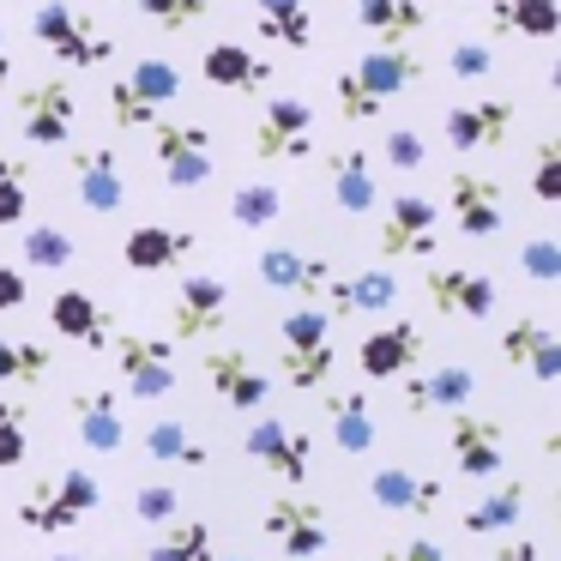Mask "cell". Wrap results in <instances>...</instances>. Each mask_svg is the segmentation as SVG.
<instances>
[{
	"label": "cell",
	"instance_id": "obj_1",
	"mask_svg": "<svg viewBox=\"0 0 561 561\" xmlns=\"http://www.w3.org/2000/svg\"><path fill=\"white\" fill-rule=\"evenodd\" d=\"M411 85H423V55L404 43V49H368L356 67H344L339 79H332V98H339V115L351 127L375 122L380 110H387L392 98H404Z\"/></svg>",
	"mask_w": 561,
	"mask_h": 561
},
{
	"label": "cell",
	"instance_id": "obj_2",
	"mask_svg": "<svg viewBox=\"0 0 561 561\" xmlns=\"http://www.w3.org/2000/svg\"><path fill=\"white\" fill-rule=\"evenodd\" d=\"M182 91H187V73L170 55H139V61L110 85V122L122 127V134H151Z\"/></svg>",
	"mask_w": 561,
	"mask_h": 561
},
{
	"label": "cell",
	"instance_id": "obj_3",
	"mask_svg": "<svg viewBox=\"0 0 561 561\" xmlns=\"http://www.w3.org/2000/svg\"><path fill=\"white\" fill-rule=\"evenodd\" d=\"M98 501H103L98 477H91L85 465H61V471H49V477L31 483V495L13 507V519L25 525V531H37V537H61V531H73Z\"/></svg>",
	"mask_w": 561,
	"mask_h": 561
},
{
	"label": "cell",
	"instance_id": "obj_4",
	"mask_svg": "<svg viewBox=\"0 0 561 561\" xmlns=\"http://www.w3.org/2000/svg\"><path fill=\"white\" fill-rule=\"evenodd\" d=\"M31 37H37L61 67H79V73L110 67V55H115V37L91 13H79L73 0H37V13H31Z\"/></svg>",
	"mask_w": 561,
	"mask_h": 561
},
{
	"label": "cell",
	"instance_id": "obj_5",
	"mask_svg": "<svg viewBox=\"0 0 561 561\" xmlns=\"http://www.w3.org/2000/svg\"><path fill=\"white\" fill-rule=\"evenodd\" d=\"M115 356V380L127 387V399H170L175 392V344L158 339V332H115L110 339Z\"/></svg>",
	"mask_w": 561,
	"mask_h": 561
},
{
	"label": "cell",
	"instance_id": "obj_6",
	"mask_svg": "<svg viewBox=\"0 0 561 561\" xmlns=\"http://www.w3.org/2000/svg\"><path fill=\"white\" fill-rule=\"evenodd\" d=\"M218 139H211L206 122H158L151 127V158H158L163 182L170 187H206L211 170H218Z\"/></svg>",
	"mask_w": 561,
	"mask_h": 561
},
{
	"label": "cell",
	"instance_id": "obj_7",
	"mask_svg": "<svg viewBox=\"0 0 561 561\" xmlns=\"http://www.w3.org/2000/svg\"><path fill=\"white\" fill-rule=\"evenodd\" d=\"M230 320V284L218 272H187L170 296V344H206Z\"/></svg>",
	"mask_w": 561,
	"mask_h": 561
},
{
	"label": "cell",
	"instance_id": "obj_8",
	"mask_svg": "<svg viewBox=\"0 0 561 561\" xmlns=\"http://www.w3.org/2000/svg\"><path fill=\"white\" fill-rule=\"evenodd\" d=\"M254 158L260 163H308L314 158V103L266 98V110L254 122Z\"/></svg>",
	"mask_w": 561,
	"mask_h": 561
},
{
	"label": "cell",
	"instance_id": "obj_9",
	"mask_svg": "<svg viewBox=\"0 0 561 561\" xmlns=\"http://www.w3.org/2000/svg\"><path fill=\"white\" fill-rule=\"evenodd\" d=\"M19 110V134H25V146H67L79 127V98L67 79H31L25 91L13 98Z\"/></svg>",
	"mask_w": 561,
	"mask_h": 561
},
{
	"label": "cell",
	"instance_id": "obj_10",
	"mask_svg": "<svg viewBox=\"0 0 561 561\" xmlns=\"http://www.w3.org/2000/svg\"><path fill=\"white\" fill-rule=\"evenodd\" d=\"M242 447L254 465H266L272 477H284V483H296V489L314 477V440H308V428L284 423V416H254Z\"/></svg>",
	"mask_w": 561,
	"mask_h": 561
},
{
	"label": "cell",
	"instance_id": "obj_11",
	"mask_svg": "<svg viewBox=\"0 0 561 561\" xmlns=\"http://www.w3.org/2000/svg\"><path fill=\"white\" fill-rule=\"evenodd\" d=\"M380 260H428L440 248V211L423 194H392L380 218Z\"/></svg>",
	"mask_w": 561,
	"mask_h": 561
},
{
	"label": "cell",
	"instance_id": "obj_12",
	"mask_svg": "<svg viewBox=\"0 0 561 561\" xmlns=\"http://www.w3.org/2000/svg\"><path fill=\"white\" fill-rule=\"evenodd\" d=\"M513 127H519V110H513V98H471V103H453V110L440 115V134H447V146L459 151V158L507 146Z\"/></svg>",
	"mask_w": 561,
	"mask_h": 561
},
{
	"label": "cell",
	"instance_id": "obj_13",
	"mask_svg": "<svg viewBox=\"0 0 561 561\" xmlns=\"http://www.w3.org/2000/svg\"><path fill=\"white\" fill-rule=\"evenodd\" d=\"M447 447L459 477H495L507 465V423L483 411H447Z\"/></svg>",
	"mask_w": 561,
	"mask_h": 561
},
{
	"label": "cell",
	"instance_id": "obj_14",
	"mask_svg": "<svg viewBox=\"0 0 561 561\" xmlns=\"http://www.w3.org/2000/svg\"><path fill=\"white\" fill-rule=\"evenodd\" d=\"M260 531H266L272 549H284L290 561H314V556H327V543H332L327 513H320L308 495H278L266 513H260Z\"/></svg>",
	"mask_w": 561,
	"mask_h": 561
},
{
	"label": "cell",
	"instance_id": "obj_15",
	"mask_svg": "<svg viewBox=\"0 0 561 561\" xmlns=\"http://www.w3.org/2000/svg\"><path fill=\"white\" fill-rule=\"evenodd\" d=\"M199 368H206V387L218 392L230 411H260V404L272 399V375L248 351H236V344H211V351L199 356Z\"/></svg>",
	"mask_w": 561,
	"mask_h": 561
},
{
	"label": "cell",
	"instance_id": "obj_16",
	"mask_svg": "<svg viewBox=\"0 0 561 561\" xmlns=\"http://www.w3.org/2000/svg\"><path fill=\"white\" fill-rule=\"evenodd\" d=\"M447 206H453L459 236H471V242H489V236H501V224H507L501 182L495 175H477V170H453L447 175Z\"/></svg>",
	"mask_w": 561,
	"mask_h": 561
},
{
	"label": "cell",
	"instance_id": "obj_17",
	"mask_svg": "<svg viewBox=\"0 0 561 561\" xmlns=\"http://www.w3.org/2000/svg\"><path fill=\"white\" fill-rule=\"evenodd\" d=\"M423 290H428V308L447 320H489L495 314V278L477 266H428Z\"/></svg>",
	"mask_w": 561,
	"mask_h": 561
},
{
	"label": "cell",
	"instance_id": "obj_18",
	"mask_svg": "<svg viewBox=\"0 0 561 561\" xmlns=\"http://www.w3.org/2000/svg\"><path fill=\"white\" fill-rule=\"evenodd\" d=\"M73 194L85 211L110 218V211L127 206V163L115 146H79L73 151Z\"/></svg>",
	"mask_w": 561,
	"mask_h": 561
},
{
	"label": "cell",
	"instance_id": "obj_19",
	"mask_svg": "<svg viewBox=\"0 0 561 561\" xmlns=\"http://www.w3.org/2000/svg\"><path fill=\"white\" fill-rule=\"evenodd\" d=\"M416 356H423V327L404 320V314L368 327V339L356 344V368H363V380H399Z\"/></svg>",
	"mask_w": 561,
	"mask_h": 561
},
{
	"label": "cell",
	"instance_id": "obj_20",
	"mask_svg": "<svg viewBox=\"0 0 561 561\" xmlns=\"http://www.w3.org/2000/svg\"><path fill=\"white\" fill-rule=\"evenodd\" d=\"M254 272H260V284H266V290H284V296H296V302H320V296H327V284L339 278V272H332V260L302 254V248H260Z\"/></svg>",
	"mask_w": 561,
	"mask_h": 561
},
{
	"label": "cell",
	"instance_id": "obj_21",
	"mask_svg": "<svg viewBox=\"0 0 561 561\" xmlns=\"http://www.w3.org/2000/svg\"><path fill=\"white\" fill-rule=\"evenodd\" d=\"M440 477L423 471V465H380V471H368V501H375L380 513H404V519H423V513L440 507Z\"/></svg>",
	"mask_w": 561,
	"mask_h": 561
},
{
	"label": "cell",
	"instance_id": "obj_22",
	"mask_svg": "<svg viewBox=\"0 0 561 561\" xmlns=\"http://www.w3.org/2000/svg\"><path fill=\"white\" fill-rule=\"evenodd\" d=\"M67 411H73L79 447H91V453H122L127 447V411H122V392L115 387H79L73 399H67Z\"/></svg>",
	"mask_w": 561,
	"mask_h": 561
},
{
	"label": "cell",
	"instance_id": "obj_23",
	"mask_svg": "<svg viewBox=\"0 0 561 561\" xmlns=\"http://www.w3.org/2000/svg\"><path fill=\"white\" fill-rule=\"evenodd\" d=\"M199 79L211 91H224V98H254V91L272 85V61L260 49H248V43H211L199 55Z\"/></svg>",
	"mask_w": 561,
	"mask_h": 561
},
{
	"label": "cell",
	"instance_id": "obj_24",
	"mask_svg": "<svg viewBox=\"0 0 561 561\" xmlns=\"http://www.w3.org/2000/svg\"><path fill=\"white\" fill-rule=\"evenodd\" d=\"M501 356H507V368H525V375L543 380V387L561 380V339L549 332V320H537V314H513V327L501 332Z\"/></svg>",
	"mask_w": 561,
	"mask_h": 561
},
{
	"label": "cell",
	"instance_id": "obj_25",
	"mask_svg": "<svg viewBox=\"0 0 561 561\" xmlns=\"http://www.w3.org/2000/svg\"><path fill=\"white\" fill-rule=\"evenodd\" d=\"M477 392V375L465 363H435L423 375L404 380V411L411 416H440V411H465Z\"/></svg>",
	"mask_w": 561,
	"mask_h": 561
},
{
	"label": "cell",
	"instance_id": "obj_26",
	"mask_svg": "<svg viewBox=\"0 0 561 561\" xmlns=\"http://www.w3.org/2000/svg\"><path fill=\"white\" fill-rule=\"evenodd\" d=\"M327 187H332V206L351 211V218H368L380 206V182H375V163H368L363 146L327 151Z\"/></svg>",
	"mask_w": 561,
	"mask_h": 561
},
{
	"label": "cell",
	"instance_id": "obj_27",
	"mask_svg": "<svg viewBox=\"0 0 561 561\" xmlns=\"http://www.w3.org/2000/svg\"><path fill=\"white\" fill-rule=\"evenodd\" d=\"M320 302H327L332 320H344V314H392V302H399V278H392L387 266H368V272H351V278H332Z\"/></svg>",
	"mask_w": 561,
	"mask_h": 561
},
{
	"label": "cell",
	"instance_id": "obj_28",
	"mask_svg": "<svg viewBox=\"0 0 561 561\" xmlns=\"http://www.w3.org/2000/svg\"><path fill=\"white\" fill-rule=\"evenodd\" d=\"M49 327L61 332V339L85 344V351H110V339H115V320L103 314V302H98V296H85V290H55Z\"/></svg>",
	"mask_w": 561,
	"mask_h": 561
},
{
	"label": "cell",
	"instance_id": "obj_29",
	"mask_svg": "<svg viewBox=\"0 0 561 561\" xmlns=\"http://www.w3.org/2000/svg\"><path fill=\"white\" fill-rule=\"evenodd\" d=\"M187 254H194V230H170V224H139L122 242L127 272H170V266H182Z\"/></svg>",
	"mask_w": 561,
	"mask_h": 561
},
{
	"label": "cell",
	"instance_id": "obj_30",
	"mask_svg": "<svg viewBox=\"0 0 561 561\" xmlns=\"http://www.w3.org/2000/svg\"><path fill=\"white\" fill-rule=\"evenodd\" d=\"M320 411H327V428H332V447L339 453H368L380 440V423H375L368 392H327Z\"/></svg>",
	"mask_w": 561,
	"mask_h": 561
},
{
	"label": "cell",
	"instance_id": "obj_31",
	"mask_svg": "<svg viewBox=\"0 0 561 561\" xmlns=\"http://www.w3.org/2000/svg\"><path fill=\"white\" fill-rule=\"evenodd\" d=\"M489 31L495 37L549 43L561 31V0H489Z\"/></svg>",
	"mask_w": 561,
	"mask_h": 561
},
{
	"label": "cell",
	"instance_id": "obj_32",
	"mask_svg": "<svg viewBox=\"0 0 561 561\" xmlns=\"http://www.w3.org/2000/svg\"><path fill=\"white\" fill-rule=\"evenodd\" d=\"M356 25H363L375 43H387V49H404V43L423 37L428 13L416 7V0H356Z\"/></svg>",
	"mask_w": 561,
	"mask_h": 561
},
{
	"label": "cell",
	"instance_id": "obj_33",
	"mask_svg": "<svg viewBox=\"0 0 561 561\" xmlns=\"http://www.w3.org/2000/svg\"><path fill=\"white\" fill-rule=\"evenodd\" d=\"M146 459L151 465H175V471H206L211 447L194 435V423H182V416H158V423L146 428Z\"/></svg>",
	"mask_w": 561,
	"mask_h": 561
},
{
	"label": "cell",
	"instance_id": "obj_34",
	"mask_svg": "<svg viewBox=\"0 0 561 561\" xmlns=\"http://www.w3.org/2000/svg\"><path fill=\"white\" fill-rule=\"evenodd\" d=\"M254 31L272 49H308L314 43V7L308 0H254Z\"/></svg>",
	"mask_w": 561,
	"mask_h": 561
},
{
	"label": "cell",
	"instance_id": "obj_35",
	"mask_svg": "<svg viewBox=\"0 0 561 561\" xmlns=\"http://www.w3.org/2000/svg\"><path fill=\"white\" fill-rule=\"evenodd\" d=\"M332 368H339L332 339L327 344H284V351H278V380L290 392H327Z\"/></svg>",
	"mask_w": 561,
	"mask_h": 561
},
{
	"label": "cell",
	"instance_id": "obj_36",
	"mask_svg": "<svg viewBox=\"0 0 561 561\" xmlns=\"http://www.w3.org/2000/svg\"><path fill=\"white\" fill-rule=\"evenodd\" d=\"M525 519V483L513 477V483H501V489H489L477 507H465V537H501V531H513V525Z\"/></svg>",
	"mask_w": 561,
	"mask_h": 561
},
{
	"label": "cell",
	"instance_id": "obj_37",
	"mask_svg": "<svg viewBox=\"0 0 561 561\" xmlns=\"http://www.w3.org/2000/svg\"><path fill=\"white\" fill-rule=\"evenodd\" d=\"M146 561H218V537H211L206 519H170L158 531V543L146 549Z\"/></svg>",
	"mask_w": 561,
	"mask_h": 561
},
{
	"label": "cell",
	"instance_id": "obj_38",
	"mask_svg": "<svg viewBox=\"0 0 561 561\" xmlns=\"http://www.w3.org/2000/svg\"><path fill=\"white\" fill-rule=\"evenodd\" d=\"M19 260H25L31 272H67L79 260V242L61 224H31V230L19 236Z\"/></svg>",
	"mask_w": 561,
	"mask_h": 561
},
{
	"label": "cell",
	"instance_id": "obj_39",
	"mask_svg": "<svg viewBox=\"0 0 561 561\" xmlns=\"http://www.w3.org/2000/svg\"><path fill=\"white\" fill-rule=\"evenodd\" d=\"M49 368H55L49 344L0 332V387H37V380H49Z\"/></svg>",
	"mask_w": 561,
	"mask_h": 561
},
{
	"label": "cell",
	"instance_id": "obj_40",
	"mask_svg": "<svg viewBox=\"0 0 561 561\" xmlns=\"http://www.w3.org/2000/svg\"><path fill=\"white\" fill-rule=\"evenodd\" d=\"M284 218V194L272 182H242L230 194V224L236 230H266V224Z\"/></svg>",
	"mask_w": 561,
	"mask_h": 561
},
{
	"label": "cell",
	"instance_id": "obj_41",
	"mask_svg": "<svg viewBox=\"0 0 561 561\" xmlns=\"http://www.w3.org/2000/svg\"><path fill=\"white\" fill-rule=\"evenodd\" d=\"M31 211V163L0 151V230H19Z\"/></svg>",
	"mask_w": 561,
	"mask_h": 561
},
{
	"label": "cell",
	"instance_id": "obj_42",
	"mask_svg": "<svg viewBox=\"0 0 561 561\" xmlns=\"http://www.w3.org/2000/svg\"><path fill=\"white\" fill-rule=\"evenodd\" d=\"M31 459V411L19 399H0V471H19Z\"/></svg>",
	"mask_w": 561,
	"mask_h": 561
},
{
	"label": "cell",
	"instance_id": "obj_43",
	"mask_svg": "<svg viewBox=\"0 0 561 561\" xmlns=\"http://www.w3.org/2000/svg\"><path fill=\"white\" fill-rule=\"evenodd\" d=\"M139 13H146V25H158V31H194L199 19L211 13V0H139Z\"/></svg>",
	"mask_w": 561,
	"mask_h": 561
},
{
	"label": "cell",
	"instance_id": "obj_44",
	"mask_svg": "<svg viewBox=\"0 0 561 561\" xmlns=\"http://www.w3.org/2000/svg\"><path fill=\"white\" fill-rule=\"evenodd\" d=\"M531 194H537V206H561V139H537V151H531Z\"/></svg>",
	"mask_w": 561,
	"mask_h": 561
},
{
	"label": "cell",
	"instance_id": "obj_45",
	"mask_svg": "<svg viewBox=\"0 0 561 561\" xmlns=\"http://www.w3.org/2000/svg\"><path fill=\"white\" fill-rule=\"evenodd\" d=\"M134 519L139 525H170V519H182V495H175V483H146V489H134Z\"/></svg>",
	"mask_w": 561,
	"mask_h": 561
},
{
	"label": "cell",
	"instance_id": "obj_46",
	"mask_svg": "<svg viewBox=\"0 0 561 561\" xmlns=\"http://www.w3.org/2000/svg\"><path fill=\"white\" fill-rule=\"evenodd\" d=\"M447 73L453 79H489L495 73V49H489L483 37H459L447 49Z\"/></svg>",
	"mask_w": 561,
	"mask_h": 561
},
{
	"label": "cell",
	"instance_id": "obj_47",
	"mask_svg": "<svg viewBox=\"0 0 561 561\" xmlns=\"http://www.w3.org/2000/svg\"><path fill=\"white\" fill-rule=\"evenodd\" d=\"M519 272L531 284H556L561 278V242L556 236H531V242L519 248Z\"/></svg>",
	"mask_w": 561,
	"mask_h": 561
},
{
	"label": "cell",
	"instance_id": "obj_48",
	"mask_svg": "<svg viewBox=\"0 0 561 561\" xmlns=\"http://www.w3.org/2000/svg\"><path fill=\"white\" fill-rule=\"evenodd\" d=\"M380 158H387L392 170H423L428 146H423V134H416V127H392L387 146H380Z\"/></svg>",
	"mask_w": 561,
	"mask_h": 561
},
{
	"label": "cell",
	"instance_id": "obj_49",
	"mask_svg": "<svg viewBox=\"0 0 561 561\" xmlns=\"http://www.w3.org/2000/svg\"><path fill=\"white\" fill-rule=\"evenodd\" d=\"M25 302H31V278L19 266H0V314H13Z\"/></svg>",
	"mask_w": 561,
	"mask_h": 561
},
{
	"label": "cell",
	"instance_id": "obj_50",
	"mask_svg": "<svg viewBox=\"0 0 561 561\" xmlns=\"http://www.w3.org/2000/svg\"><path fill=\"white\" fill-rule=\"evenodd\" d=\"M375 561H447V549L428 543V537H411V543H392L387 556H375Z\"/></svg>",
	"mask_w": 561,
	"mask_h": 561
},
{
	"label": "cell",
	"instance_id": "obj_51",
	"mask_svg": "<svg viewBox=\"0 0 561 561\" xmlns=\"http://www.w3.org/2000/svg\"><path fill=\"white\" fill-rule=\"evenodd\" d=\"M483 561H543V549H537L531 537H513V543H501L495 556H483Z\"/></svg>",
	"mask_w": 561,
	"mask_h": 561
},
{
	"label": "cell",
	"instance_id": "obj_52",
	"mask_svg": "<svg viewBox=\"0 0 561 561\" xmlns=\"http://www.w3.org/2000/svg\"><path fill=\"white\" fill-rule=\"evenodd\" d=\"M13 85V49H7V31H0V91Z\"/></svg>",
	"mask_w": 561,
	"mask_h": 561
},
{
	"label": "cell",
	"instance_id": "obj_53",
	"mask_svg": "<svg viewBox=\"0 0 561 561\" xmlns=\"http://www.w3.org/2000/svg\"><path fill=\"white\" fill-rule=\"evenodd\" d=\"M49 561H91V556H49Z\"/></svg>",
	"mask_w": 561,
	"mask_h": 561
},
{
	"label": "cell",
	"instance_id": "obj_54",
	"mask_svg": "<svg viewBox=\"0 0 561 561\" xmlns=\"http://www.w3.org/2000/svg\"><path fill=\"white\" fill-rule=\"evenodd\" d=\"M224 561H260V556H224Z\"/></svg>",
	"mask_w": 561,
	"mask_h": 561
}]
</instances>
